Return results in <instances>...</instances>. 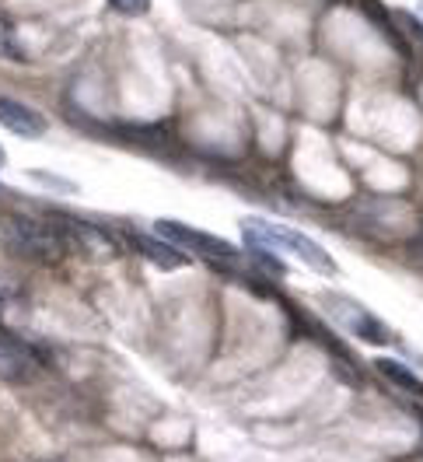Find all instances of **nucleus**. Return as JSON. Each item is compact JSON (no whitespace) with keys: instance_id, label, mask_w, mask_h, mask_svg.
Returning a JSON list of instances; mask_svg holds the SVG:
<instances>
[{"instance_id":"obj_8","label":"nucleus","mask_w":423,"mask_h":462,"mask_svg":"<svg viewBox=\"0 0 423 462\" xmlns=\"http://www.w3.org/2000/svg\"><path fill=\"white\" fill-rule=\"evenodd\" d=\"M109 7L123 18H141L151 11V0H109Z\"/></svg>"},{"instance_id":"obj_12","label":"nucleus","mask_w":423,"mask_h":462,"mask_svg":"<svg viewBox=\"0 0 423 462\" xmlns=\"http://www.w3.org/2000/svg\"><path fill=\"white\" fill-rule=\"evenodd\" d=\"M0 165H4V147H0Z\"/></svg>"},{"instance_id":"obj_11","label":"nucleus","mask_w":423,"mask_h":462,"mask_svg":"<svg viewBox=\"0 0 423 462\" xmlns=\"http://www.w3.org/2000/svg\"><path fill=\"white\" fill-rule=\"evenodd\" d=\"M402 22H406V25H409V29H413V32H417V35L423 39V25L417 22V18H402Z\"/></svg>"},{"instance_id":"obj_4","label":"nucleus","mask_w":423,"mask_h":462,"mask_svg":"<svg viewBox=\"0 0 423 462\" xmlns=\"http://www.w3.org/2000/svg\"><path fill=\"white\" fill-rule=\"evenodd\" d=\"M0 126H4V130H11L14 137L39 141V137H46V130H50V119L39 113V109L25 106L22 98L0 95Z\"/></svg>"},{"instance_id":"obj_7","label":"nucleus","mask_w":423,"mask_h":462,"mask_svg":"<svg viewBox=\"0 0 423 462\" xmlns=\"http://www.w3.org/2000/svg\"><path fill=\"white\" fill-rule=\"evenodd\" d=\"M374 372H378L382 378H389L395 389H402L406 396L423 400V378L413 375L409 365H402V361H395V357H378V361H374Z\"/></svg>"},{"instance_id":"obj_3","label":"nucleus","mask_w":423,"mask_h":462,"mask_svg":"<svg viewBox=\"0 0 423 462\" xmlns=\"http://www.w3.org/2000/svg\"><path fill=\"white\" fill-rule=\"evenodd\" d=\"M154 235H161L165 242L179 245V249H182V253H189V256H203V260H225V263L238 260V249H234L231 242L217 238V235H210V231L193 228V225H186V221L161 217V221L154 225Z\"/></svg>"},{"instance_id":"obj_2","label":"nucleus","mask_w":423,"mask_h":462,"mask_svg":"<svg viewBox=\"0 0 423 462\" xmlns=\"http://www.w3.org/2000/svg\"><path fill=\"white\" fill-rule=\"evenodd\" d=\"M0 245L22 260L35 263H60L70 256V249L53 221H35V217H22V214L0 221Z\"/></svg>"},{"instance_id":"obj_10","label":"nucleus","mask_w":423,"mask_h":462,"mask_svg":"<svg viewBox=\"0 0 423 462\" xmlns=\"http://www.w3.org/2000/svg\"><path fill=\"white\" fill-rule=\"evenodd\" d=\"M32 179H35V182H53V179H50V172H32ZM60 189H70V193H74V186H70V182H57Z\"/></svg>"},{"instance_id":"obj_6","label":"nucleus","mask_w":423,"mask_h":462,"mask_svg":"<svg viewBox=\"0 0 423 462\" xmlns=\"http://www.w3.org/2000/svg\"><path fill=\"white\" fill-rule=\"evenodd\" d=\"M32 372H35V365H32L29 350L18 340H11L7 333H0V378L4 382H25V378H32Z\"/></svg>"},{"instance_id":"obj_5","label":"nucleus","mask_w":423,"mask_h":462,"mask_svg":"<svg viewBox=\"0 0 423 462\" xmlns=\"http://www.w3.org/2000/svg\"><path fill=\"white\" fill-rule=\"evenodd\" d=\"M126 238H130V245H133V253H137L141 260L154 263V266H161V270H182V266H189V263H193L189 253H182L179 245L165 242L161 235H141V231H130Z\"/></svg>"},{"instance_id":"obj_9","label":"nucleus","mask_w":423,"mask_h":462,"mask_svg":"<svg viewBox=\"0 0 423 462\" xmlns=\"http://www.w3.org/2000/svg\"><path fill=\"white\" fill-rule=\"evenodd\" d=\"M0 57H14L22 60V53H18V42H14V32H11V25L0 18Z\"/></svg>"},{"instance_id":"obj_1","label":"nucleus","mask_w":423,"mask_h":462,"mask_svg":"<svg viewBox=\"0 0 423 462\" xmlns=\"http://www.w3.org/2000/svg\"><path fill=\"white\" fill-rule=\"evenodd\" d=\"M242 231H245V242H249L253 249L290 253L294 260H301L308 270L322 273V277H336L339 273L336 260H333L318 242H311L308 235L287 228V225H273V221H266V217H245V221H242Z\"/></svg>"}]
</instances>
